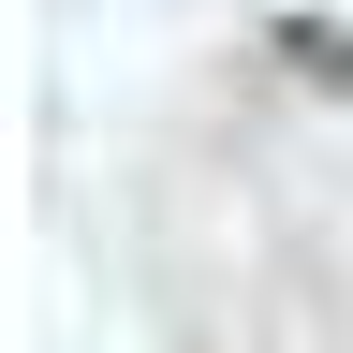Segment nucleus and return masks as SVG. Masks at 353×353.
<instances>
[{"mask_svg":"<svg viewBox=\"0 0 353 353\" xmlns=\"http://www.w3.org/2000/svg\"><path fill=\"white\" fill-rule=\"evenodd\" d=\"M280 59H294L309 88H353V30H339V15H280Z\"/></svg>","mask_w":353,"mask_h":353,"instance_id":"nucleus-1","label":"nucleus"}]
</instances>
